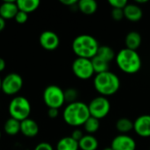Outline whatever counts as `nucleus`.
I'll return each mask as SVG.
<instances>
[{"label": "nucleus", "instance_id": "obj_1", "mask_svg": "<svg viewBox=\"0 0 150 150\" xmlns=\"http://www.w3.org/2000/svg\"><path fill=\"white\" fill-rule=\"evenodd\" d=\"M62 117L64 121L71 127L83 126L91 117L88 105L80 101L69 104L63 110Z\"/></svg>", "mask_w": 150, "mask_h": 150}, {"label": "nucleus", "instance_id": "obj_2", "mask_svg": "<svg viewBox=\"0 0 150 150\" xmlns=\"http://www.w3.org/2000/svg\"><path fill=\"white\" fill-rule=\"evenodd\" d=\"M99 47L98 40L90 34H80L72 42V50L79 58L92 59Z\"/></svg>", "mask_w": 150, "mask_h": 150}, {"label": "nucleus", "instance_id": "obj_3", "mask_svg": "<svg viewBox=\"0 0 150 150\" xmlns=\"http://www.w3.org/2000/svg\"><path fill=\"white\" fill-rule=\"evenodd\" d=\"M116 63L120 70L126 74L133 75L140 71L142 68V59L135 50L123 48L116 54Z\"/></svg>", "mask_w": 150, "mask_h": 150}, {"label": "nucleus", "instance_id": "obj_4", "mask_svg": "<svg viewBox=\"0 0 150 150\" xmlns=\"http://www.w3.org/2000/svg\"><path fill=\"white\" fill-rule=\"evenodd\" d=\"M93 83L96 91L105 98L114 95L120 87V78L110 70L96 75Z\"/></svg>", "mask_w": 150, "mask_h": 150}, {"label": "nucleus", "instance_id": "obj_5", "mask_svg": "<svg viewBox=\"0 0 150 150\" xmlns=\"http://www.w3.org/2000/svg\"><path fill=\"white\" fill-rule=\"evenodd\" d=\"M32 107L29 100L23 96L14 97L9 103L8 112L11 118L18 121H23L29 118Z\"/></svg>", "mask_w": 150, "mask_h": 150}, {"label": "nucleus", "instance_id": "obj_6", "mask_svg": "<svg viewBox=\"0 0 150 150\" xmlns=\"http://www.w3.org/2000/svg\"><path fill=\"white\" fill-rule=\"evenodd\" d=\"M43 101L48 108L59 109L65 103L64 91L55 84L48 85L43 91Z\"/></svg>", "mask_w": 150, "mask_h": 150}, {"label": "nucleus", "instance_id": "obj_7", "mask_svg": "<svg viewBox=\"0 0 150 150\" xmlns=\"http://www.w3.org/2000/svg\"><path fill=\"white\" fill-rule=\"evenodd\" d=\"M24 84L22 76L18 73H9L6 75L1 83V91L8 96L18 94Z\"/></svg>", "mask_w": 150, "mask_h": 150}, {"label": "nucleus", "instance_id": "obj_8", "mask_svg": "<svg viewBox=\"0 0 150 150\" xmlns=\"http://www.w3.org/2000/svg\"><path fill=\"white\" fill-rule=\"evenodd\" d=\"M88 108L91 117L98 120H102L109 114L111 110V104L107 98L99 96L93 98L90 102Z\"/></svg>", "mask_w": 150, "mask_h": 150}, {"label": "nucleus", "instance_id": "obj_9", "mask_svg": "<svg viewBox=\"0 0 150 150\" xmlns=\"http://www.w3.org/2000/svg\"><path fill=\"white\" fill-rule=\"evenodd\" d=\"M74 75L81 80H88L95 74L91 59L77 57L72 63Z\"/></svg>", "mask_w": 150, "mask_h": 150}, {"label": "nucleus", "instance_id": "obj_10", "mask_svg": "<svg viewBox=\"0 0 150 150\" xmlns=\"http://www.w3.org/2000/svg\"><path fill=\"white\" fill-rule=\"evenodd\" d=\"M40 45L47 51H54L60 45V38L53 31H44L39 37Z\"/></svg>", "mask_w": 150, "mask_h": 150}, {"label": "nucleus", "instance_id": "obj_11", "mask_svg": "<svg viewBox=\"0 0 150 150\" xmlns=\"http://www.w3.org/2000/svg\"><path fill=\"white\" fill-rule=\"evenodd\" d=\"M111 148L113 150H135L136 142L129 135L120 134L113 138Z\"/></svg>", "mask_w": 150, "mask_h": 150}, {"label": "nucleus", "instance_id": "obj_12", "mask_svg": "<svg viewBox=\"0 0 150 150\" xmlns=\"http://www.w3.org/2000/svg\"><path fill=\"white\" fill-rule=\"evenodd\" d=\"M134 130L141 137H150V115L144 114L138 117L134 122Z\"/></svg>", "mask_w": 150, "mask_h": 150}, {"label": "nucleus", "instance_id": "obj_13", "mask_svg": "<svg viewBox=\"0 0 150 150\" xmlns=\"http://www.w3.org/2000/svg\"><path fill=\"white\" fill-rule=\"evenodd\" d=\"M39 131V125L33 119L28 118L20 122V133L27 138H33L37 136Z\"/></svg>", "mask_w": 150, "mask_h": 150}, {"label": "nucleus", "instance_id": "obj_14", "mask_svg": "<svg viewBox=\"0 0 150 150\" xmlns=\"http://www.w3.org/2000/svg\"><path fill=\"white\" fill-rule=\"evenodd\" d=\"M18 11V5L13 0H5L0 4V17L5 20L14 18Z\"/></svg>", "mask_w": 150, "mask_h": 150}, {"label": "nucleus", "instance_id": "obj_15", "mask_svg": "<svg viewBox=\"0 0 150 150\" xmlns=\"http://www.w3.org/2000/svg\"><path fill=\"white\" fill-rule=\"evenodd\" d=\"M124 16L127 19L132 22H138L143 16V11L140 5L136 4H127L124 8Z\"/></svg>", "mask_w": 150, "mask_h": 150}, {"label": "nucleus", "instance_id": "obj_16", "mask_svg": "<svg viewBox=\"0 0 150 150\" xmlns=\"http://www.w3.org/2000/svg\"><path fill=\"white\" fill-rule=\"evenodd\" d=\"M125 43H126L127 48L136 51V49L142 44V36L138 32H135V31L129 32L126 36Z\"/></svg>", "mask_w": 150, "mask_h": 150}, {"label": "nucleus", "instance_id": "obj_17", "mask_svg": "<svg viewBox=\"0 0 150 150\" xmlns=\"http://www.w3.org/2000/svg\"><path fill=\"white\" fill-rule=\"evenodd\" d=\"M78 145L81 150H97L98 147V142L93 135L86 134L83 135V137L78 142Z\"/></svg>", "mask_w": 150, "mask_h": 150}, {"label": "nucleus", "instance_id": "obj_18", "mask_svg": "<svg viewBox=\"0 0 150 150\" xmlns=\"http://www.w3.org/2000/svg\"><path fill=\"white\" fill-rule=\"evenodd\" d=\"M77 8L85 15H92L98 10V4L95 0H80L77 3Z\"/></svg>", "mask_w": 150, "mask_h": 150}, {"label": "nucleus", "instance_id": "obj_19", "mask_svg": "<svg viewBox=\"0 0 150 150\" xmlns=\"http://www.w3.org/2000/svg\"><path fill=\"white\" fill-rule=\"evenodd\" d=\"M18 11L25 13H30L37 10L40 6V2L39 0H18L16 1Z\"/></svg>", "mask_w": 150, "mask_h": 150}, {"label": "nucleus", "instance_id": "obj_20", "mask_svg": "<svg viewBox=\"0 0 150 150\" xmlns=\"http://www.w3.org/2000/svg\"><path fill=\"white\" fill-rule=\"evenodd\" d=\"M4 131L10 136L17 135L20 132V121L10 117L4 124Z\"/></svg>", "mask_w": 150, "mask_h": 150}, {"label": "nucleus", "instance_id": "obj_21", "mask_svg": "<svg viewBox=\"0 0 150 150\" xmlns=\"http://www.w3.org/2000/svg\"><path fill=\"white\" fill-rule=\"evenodd\" d=\"M79 145L71 136H66L59 140L56 144V150H78Z\"/></svg>", "mask_w": 150, "mask_h": 150}, {"label": "nucleus", "instance_id": "obj_22", "mask_svg": "<svg viewBox=\"0 0 150 150\" xmlns=\"http://www.w3.org/2000/svg\"><path fill=\"white\" fill-rule=\"evenodd\" d=\"M91 63H92V67H93L94 72L97 75L109 71V68H110L109 63L110 62L105 61L104 59L100 58L99 56L95 55L92 59H91Z\"/></svg>", "mask_w": 150, "mask_h": 150}, {"label": "nucleus", "instance_id": "obj_23", "mask_svg": "<svg viewBox=\"0 0 150 150\" xmlns=\"http://www.w3.org/2000/svg\"><path fill=\"white\" fill-rule=\"evenodd\" d=\"M116 129L121 134H127L134 129V122L127 118H120L116 122Z\"/></svg>", "mask_w": 150, "mask_h": 150}, {"label": "nucleus", "instance_id": "obj_24", "mask_svg": "<svg viewBox=\"0 0 150 150\" xmlns=\"http://www.w3.org/2000/svg\"><path fill=\"white\" fill-rule=\"evenodd\" d=\"M97 55L108 62H112L116 57L113 49L109 46H99Z\"/></svg>", "mask_w": 150, "mask_h": 150}, {"label": "nucleus", "instance_id": "obj_25", "mask_svg": "<svg viewBox=\"0 0 150 150\" xmlns=\"http://www.w3.org/2000/svg\"><path fill=\"white\" fill-rule=\"evenodd\" d=\"M99 127H100V121H99V120H98L96 118H93L91 116L87 120V121L83 125L84 130L88 134H90L96 133L99 129Z\"/></svg>", "mask_w": 150, "mask_h": 150}, {"label": "nucleus", "instance_id": "obj_26", "mask_svg": "<svg viewBox=\"0 0 150 150\" xmlns=\"http://www.w3.org/2000/svg\"><path fill=\"white\" fill-rule=\"evenodd\" d=\"M78 98V91L75 88H68L64 91V98L65 102L71 104L74 102H76Z\"/></svg>", "mask_w": 150, "mask_h": 150}, {"label": "nucleus", "instance_id": "obj_27", "mask_svg": "<svg viewBox=\"0 0 150 150\" xmlns=\"http://www.w3.org/2000/svg\"><path fill=\"white\" fill-rule=\"evenodd\" d=\"M108 3L112 7V9H122V10H124V8L128 4L127 0H109Z\"/></svg>", "mask_w": 150, "mask_h": 150}, {"label": "nucleus", "instance_id": "obj_28", "mask_svg": "<svg viewBox=\"0 0 150 150\" xmlns=\"http://www.w3.org/2000/svg\"><path fill=\"white\" fill-rule=\"evenodd\" d=\"M14 19L18 24H25L28 19V14L24 11H18V13L16 14Z\"/></svg>", "mask_w": 150, "mask_h": 150}, {"label": "nucleus", "instance_id": "obj_29", "mask_svg": "<svg viewBox=\"0 0 150 150\" xmlns=\"http://www.w3.org/2000/svg\"><path fill=\"white\" fill-rule=\"evenodd\" d=\"M112 18L115 21H120L123 18H125L123 10L122 9H112Z\"/></svg>", "mask_w": 150, "mask_h": 150}, {"label": "nucleus", "instance_id": "obj_30", "mask_svg": "<svg viewBox=\"0 0 150 150\" xmlns=\"http://www.w3.org/2000/svg\"><path fill=\"white\" fill-rule=\"evenodd\" d=\"M33 150H54V148L50 143L43 142L37 144Z\"/></svg>", "mask_w": 150, "mask_h": 150}, {"label": "nucleus", "instance_id": "obj_31", "mask_svg": "<svg viewBox=\"0 0 150 150\" xmlns=\"http://www.w3.org/2000/svg\"><path fill=\"white\" fill-rule=\"evenodd\" d=\"M75 141H76L77 142L83 137V132L80 130V129H75L73 132H72V134H71V135H70Z\"/></svg>", "mask_w": 150, "mask_h": 150}, {"label": "nucleus", "instance_id": "obj_32", "mask_svg": "<svg viewBox=\"0 0 150 150\" xmlns=\"http://www.w3.org/2000/svg\"><path fill=\"white\" fill-rule=\"evenodd\" d=\"M59 115V109H54V108H48L47 111V116L50 119H55Z\"/></svg>", "mask_w": 150, "mask_h": 150}, {"label": "nucleus", "instance_id": "obj_33", "mask_svg": "<svg viewBox=\"0 0 150 150\" xmlns=\"http://www.w3.org/2000/svg\"><path fill=\"white\" fill-rule=\"evenodd\" d=\"M60 3L62 4H64V5H66V6L71 7L73 5L77 4L78 1L77 0H60Z\"/></svg>", "mask_w": 150, "mask_h": 150}, {"label": "nucleus", "instance_id": "obj_34", "mask_svg": "<svg viewBox=\"0 0 150 150\" xmlns=\"http://www.w3.org/2000/svg\"><path fill=\"white\" fill-rule=\"evenodd\" d=\"M5 68H6V62L2 57H0V73L3 72L5 69Z\"/></svg>", "mask_w": 150, "mask_h": 150}, {"label": "nucleus", "instance_id": "obj_35", "mask_svg": "<svg viewBox=\"0 0 150 150\" xmlns=\"http://www.w3.org/2000/svg\"><path fill=\"white\" fill-rule=\"evenodd\" d=\"M5 25H6V20L2 17H0V32H2L5 28Z\"/></svg>", "mask_w": 150, "mask_h": 150}, {"label": "nucleus", "instance_id": "obj_36", "mask_svg": "<svg viewBox=\"0 0 150 150\" xmlns=\"http://www.w3.org/2000/svg\"><path fill=\"white\" fill-rule=\"evenodd\" d=\"M149 1L148 0H135V3H136V4H146V3H148Z\"/></svg>", "mask_w": 150, "mask_h": 150}, {"label": "nucleus", "instance_id": "obj_37", "mask_svg": "<svg viewBox=\"0 0 150 150\" xmlns=\"http://www.w3.org/2000/svg\"><path fill=\"white\" fill-rule=\"evenodd\" d=\"M103 150H113L111 147H107V148H105Z\"/></svg>", "mask_w": 150, "mask_h": 150}, {"label": "nucleus", "instance_id": "obj_38", "mask_svg": "<svg viewBox=\"0 0 150 150\" xmlns=\"http://www.w3.org/2000/svg\"><path fill=\"white\" fill-rule=\"evenodd\" d=\"M1 83H2V79H1V77H0V91H1Z\"/></svg>", "mask_w": 150, "mask_h": 150}, {"label": "nucleus", "instance_id": "obj_39", "mask_svg": "<svg viewBox=\"0 0 150 150\" xmlns=\"http://www.w3.org/2000/svg\"><path fill=\"white\" fill-rule=\"evenodd\" d=\"M1 137H2V134H1V131H0V139H1Z\"/></svg>", "mask_w": 150, "mask_h": 150}]
</instances>
